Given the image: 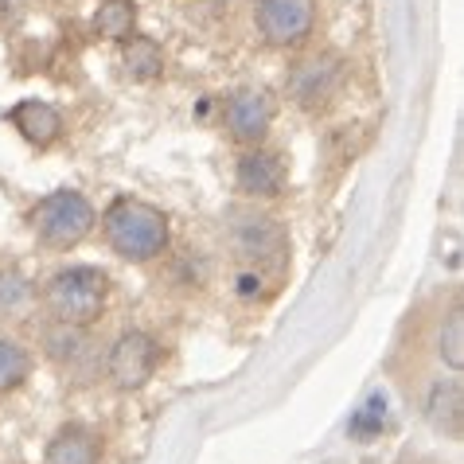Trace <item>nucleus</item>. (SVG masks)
<instances>
[{
  "label": "nucleus",
  "mask_w": 464,
  "mask_h": 464,
  "mask_svg": "<svg viewBox=\"0 0 464 464\" xmlns=\"http://www.w3.org/2000/svg\"><path fill=\"white\" fill-rule=\"evenodd\" d=\"M254 28L269 47H296L313 32V0H254Z\"/></svg>",
  "instance_id": "nucleus-4"
},
{
  "label": "nucleus",
  "mask_w": 464,
  "mask_h": 464,
  "mask_svg": "<svg viewBox=\"0 0 464 464\" xmlns=\"http://www.w3.org/2000/svg\"><path fill=\"white\" fill-rule=\"evenodd\" d=\"M238 296H246V301L262 296V277L257 274H238Z\"/></svg>",
  "instance_id": "nucleus-20"
},
{
  "label": "nucleus",
  "mask_w": 464,
  "mask_h": 464,
  "mask_svg": "<svg viewBox=\"0 0 464 464\" xmlns=\"http://www.w3.org/2000/svg\"><path fill=\"white\" fill-rule=\"evenodd\" d=\"M425 418L437 433L460 437V421H464V394L457 379H437L425 394Z\"/></svg>",
  "instance_id": "nucleus-10"
},
{
  "label": "nucleus",
  "mask_w": 464,
  "mask_h": 464,
  "mask_svg": "<svg viewBox=\"0 0 464 464\" xmlns=\"http://www.w3.org/2000/svg\"><path fill=\"white\" fill-rule=\"evenodd\" d=\"M269 121H274V102L262 90H238L227 102V129L242 145H257L269 133Z\"/></svg>",
  "instance_id": "nucleus-8"
},
{
  "label": "nucleus",
  "mask_w": 464,
  "mask_h": 464,
  "mask_svg": "<svg viewBox=\"0 0 464 464\" xmlns=\"http://www.w3.org/2000/svg\"><path fill=\"white\" fill-rule=\"evenodd\" d=\"M437 355H441V363L453 367V371L464 367V316H460V308H453V313L445 316L441 336H437Z\"/></svg>",
  "instance_id": "nucleus-17"
},
{
  "label": "nucleus",
  "mask_w": 464,
  "mask_h": 464,
  "mask_svg": "<svg viewBox=\"0 0 464 464\" xmlns=\"http://www.w3.org/2000/svg\"><path fill=\"white\" fill-rule=\"evenodd\" d=\"M106 242L125 262H149L169 250V218L152 203L118 199L106 211Z\"/></svg>",
  "instance_id": "nucleus-1"
},
{
  "label": "nucleus",
  "mask_w": 464,
  "mask_h": 464,
  "mask_svg": "<svg viewBox=\"0 0 464 464\" xmlns=\"http://www.w3.org/2000/svg\"><path fill=\"white\" fill-rule=\"evenodd\" d=\"M28 371H32V355L16 340H0V394L16 391L28 379Z\"/></svg>",
  "instance_id": "nucleus-16"
},
{
  "label": "nucleus",
  "mask_w": 464,
  "mask_h": 464,
  "mask_svg": "<svg viewBox=\"0 0 464 464\" xmlns=\"http://www.w3.org/2000/svg\"><path fill=\"white\" fill-rule=\"evenodd\" d=\"M98 453L102 445L94 433L82 430V425H67V430L51 437L44 464H98Z\"/></svg>",
  "instance_id": "nucleus-12"
},
{
  "label": "nucleus",
  "mask_w": 464,
  "mask_h": 464,
  "mask_svg": "<svg viewBox=\"0 0 464 464\" xmlns=\"http://www.w3.org/2000/svg\"><path fill=\"white\" fill-rule=\"evenodd\" d=\"M235 184L242 196H250V199H274V196H281V188H285V164H281L274 152L254 149L238 160Z\"/></svg>",
  "instance_id": "nucleus-9"
},
{
  "label": "nucleus",
  "mask_w": 464,
  "mask_h": 464,
  "mask_svg": "<svg viewBox=\"0 0 464 464\" xmlns=\"http://www.w3.org/2000/svg\"><path fill=\"white\" fill-rule=\"evenodd\" d=\"M157 363H160V343L149 336V332H125L118 336V343L110 347V379L121 386V391H137L145 386L152 375H157Z\"/></svg>",
  "instance_id": "nucleus-5"
},
{
  "label": "nucleus",
  "mask_w": 464,
  "mask_h": 464,
  "mask_svg": "<svg viewBox=\"0 0 464 464\" xmlns=\"http://www.w3.org/2000/svg\"><path fill=\"white\" fill-rule=\"evenodd\" d=\"M8 118H12V125H16L24 137L32 140V145H51V140H55V137L63 133V118H59V110H55V106H47V102H40V98L16 102Z\"/></svg>",
  "instance_id": "nucleus-11"
},
{
  "label": "nucleus",
  "mask_w": 464,
  "mask_h": 464,
  "mask_svg": "<svg viewBox=\"0 0 464 464\" xmlns=\"http://www.w3.org/2000/svg\"><path fill=\"white\" fill-rule=\"evenodd\" d=\"M94 230V208L82 191H51L35 208V235L51 250H71Z\"/></svg>",
  "instance_id": "nucleus-3"
},
{
  "label": "nucleus",
  "mask_w": 464,
  "mask_h": 464,
  "mask_svg": "<svg viewBox=\"0 0 464 464\" xmlns=\"http://www.w3.org/2000/svg\"><path fill=\"white\" fill-rule=\"evenodd\" d=\"M336 86H340V59H332V55L304 59L289 71V94H293L296 106H304V110L328 102Z\"/></svg>",
  "instance_id": "nucleus-7"
},
{
  "label": "nucleus",
  "mask_w": 464,
  "mask_h": 464,
  "mask_svg": "<svg viewBox=\"0 0 464 464\" xmlns=\"http://www.w3.org/2000/svg\"><path fill=\"white\" fill-rule=\"evenodd\" d=\"M28 293H32V285L16 274V269L0 274V313H12V308H20L24 301H28Z\"/></svg>",
  "instance_id": "nucleus-19"
},
{
  "label": "nucleus",
  "mask_w": 464,
  "mask_h": 464,
  "mask_svg": "<svg viewBox=\"0 0 464 464\" xmlns=\"http://www.w3.org/2000/svg\"><path fill=\"white\" fill-rule=\"evenodd\" d=\"M386 425V398L382 394H371L363 406L355 410V418H352V425H347V430H352V437H375L379 430Z\"/></svg>",
  "instance_id": "nucleus-18"
},
{
  "label": "nucleus",
  "mask_w": 464,
  "mask_h": 464,
  "mask_svg": "<svg viewBox=\"0 0 464 464\" xmlns=\"http://www.w3.org/2000/svg\"><path fill=\"white\" fill-rule=\"evenodd\" d=\"M44 304L59 324H94L106 308V274L94 266H71L59 269L44 289Z\"/></svg>",
  "instance_id": "nucleus-2"
},
{
  "label": "nucleus",
  "mask_w": 464,
  "mask_h": 464,
  "mask_svg": "<svg viewBox=\"0 0 464 464\" xmlns=\"http://www.w3.org/2000/svg\"><path fill=\"white\" fill-rule=\"evenodd\" d=\"M44 343H47V355L55 359V363H63V367L79 363V359L86 355V347H90V340L82 336L79 324H59V320H55V328H47Z\"/></svg>",
  "instance_id": "nucleus-14"
},
{
  "label": "nucleus",
  "mask_w": 464,
  "mask_h": 464,
  "mask_svg": "<svg viewBox=\"0 0 464 464\" xmlns=\"http://www.w3.org/2000/svg\"><path fill=\"white\" fill-rule=\"evenodd\" d=\"M121 63L133 82H152L164 71V51L149 35H125L121 40Z\"/></svg>",
  "instance_id": "nucleus-13"
},
{
  "label": "nucleus",
  "mask_w": 464,
  "mask_h": 464,
  "mask_svg": "<svg viewBox=\"0 0 464 464\" xmlns=\"http://www.w3.org/2000/svg\"><path fill=\"white\" fill-rule=\"evenodd\" d=\"M133 24H137L133 0H102L98 16H94V28H98V35H106V40H125V35H133Z\"/></svg>",
  "instance_id": "nucleus-15"
},
{
  "label": "nucleus",
  "mask_w": 464,
  "mask_h": 464,
  "mask_svg": "<svg viewBox=\"0 0 464 464\" xmlns=\"http://www.w3.org/2000/svg\"><path fill=\"white\" fill-rule=\"evenodd\" d=\"M230 242L246 262H269L277 266L285 254V230L277 227V218L257 215V211H235L230 215Z\"/></svg>",
  "instance_id": "nucleus-6"
}]
</instances>
